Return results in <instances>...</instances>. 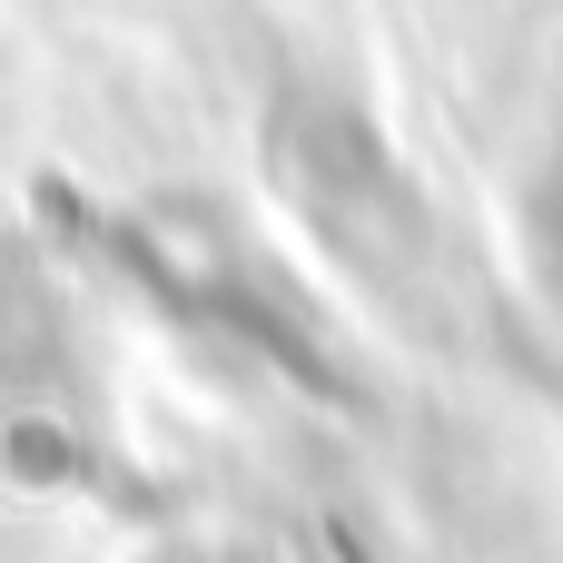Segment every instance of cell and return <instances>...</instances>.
Wrapping results in <instances>:
<instances>
[{
  "label": "cell",
  "instance_id": "cell-1",
  "mask_svg": "<svg viewBox=\"0 0 563 563\" xmlns=\"http://www.w3.org/2000/svg\"><path fill=\"white\" fill-rule=\"evenodd\" d=\"M534 257H544V287L563 297V168L534 188Z\"/></svg>",
  "mask_w": 563,
  "mask_h": 563
}]
</instances>
